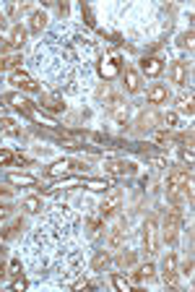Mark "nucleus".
I'll list each match as a JSON object with an SVG mask.
<instances>
[{"label": "nucleus", "instance_id": "obj_1", "mask_svg": "<svg viewBox=\"0 0 195 292\" xmlns=\"http://www.w3.org/2000/svg\"><path fill=\"white\" fill-rule=\"evenodd\" d=\"M24 264L29 272L50 277L52 282H71L84 264L81 217L68 206L50 209L24 243Z\"/></svg>", "mask_w": 195, "mask_h": 292}, {"label": "nucleus", "instance_id": "obj_2", "mask_svg": "<svg viewBox=\"0 0 195 292\" xmlns=\"http://www.w3.org/2000/svg\"><path fill=\"white\" fill-rule=\"evenodd\" d=\"M97 42L84 29L60 24L39 42L34 52V65L50 86L63 89L68 94H81L94 81Z\"/></svg>", "mask_w": 195, "mask_h": 292}, {"label": "nucleus", "instance_id": "obj_3", "mask_svg": "<svg viewBox=\"0 0 195 292\" xmlns=\"http://www.w3.org/2000/svg\"><path fill=\"white\" fill-rule=\"evenodd\" d=\"M188 178H190V170H182V167H175L169 172V178H167V196L172 198V204H175V206H180L182 196H185Z\"/></svg>", "mask_w": 195, "mask_h": 292}, {"label": "nucleus", "instance_id": "obj_4", "mask_svg": "<svg viewBox=\"0 0 195 292\" xmlns=\"http://www.w3.org/2000/svg\"><path fill=\"white\" fill-rule=\"evenodd\" d=\"M180 225H182V212H180V206H172L169 214H167V219H164L162 238L167 243H175L177 240V232H180Z\"/></svg>", "mask_w": 195, "mask_h": 292}, {"label": "nucleus", "instance_id": "obj_5", "mask_svg": "<svg viewBox=\"0 0 195 292\" xmlns=\"http://www.w3.org/2000/svg\"><path fill=\"white\" fill-rule=\"evenodd\" d=\"M71 172H86V165L78 159H63V162H55L52 167H47L50 178H60V175H71Z\"/></svg>", "mask_w": 195, "mask_h": 292}, {"label": "nucleus", "instance_id": "obj_6", "mask_svg": "<svg viewBox=\"0 0 195 292\" xmlns=\"http://www.w3.org/2000/svg\"><path fill=\"white\" fill-rule=\"evenodd\" d=\"M122 243H125V219H117L114 227L109 230V235H107V251L109 253L122 251Z\"/></svg>", "mask_w": 195, "mask_h": 292}, {"label": "nucleus", "instance_id": "obj_7", "mask_svg": "<svg viewBox=\"0 0 195 292\" xmlns=\"http://www.w3.org/2000/svg\"><path fill=\"white\" fill-rule=\"evenodd\" d=\"M120 201H122V193L117 191V188H112V185H109V196L104 198V201H101L99 204V209H97V212H99V217L101 219H107V217H112L114 212H117V206H120Z\"/></svg>", "mask_w": 195, "mask_h": 292}, {"label": "nucleus", "instance_id": "obj_8", "mask_svg": "<svg viewBox=\"0 0 195 292\" xmlns=\"http://www.w3.org/2000/svg\"><path fill=\"white\" fill-rule=\"evenodd\" d=\"M143 245H146V253L148 256L156 253V219L154 217L148 219L146 227H143Z\"/></svg>", "mask_w": 195, "mask_h": 292}, {"label": "nucleus", "instance_id": "obj_9", "mask_svg": "<svg viewBox=\"0 0 195 292\" xmlns=\"http://www.w3.org/2000/svg\"><path fill=\"white\" fill-rule=\"evenodd\" d=\"M162 277H164V285H169V287L177 285V256H175V253H167Z\"/></svg>", "mask_w": 195, "mask_h": 292}, {"label": "nucleus", "instance_id": "obj_10", "mask_svg": "<svg viewBox=\"0 0 195 292\" xmlns=\"http://www.w3.org/2000/svg\"><path fill=\"white\" fill-rule=\"evenodd\" d=\"M10 84L18 86V89H24V91H37V89H39L26 71H13V73H10Z\"/></svg>", "mask_w": 195, "mask_h": 292}, {"label": "nucleus", "instance_id": "obj_11", "mask_svg": "<svg viewBox=\"0 0 195 292\" xmlns=\"http://www.w3.org/2000/svg\"><path fill=\"white\" fill-rule=\"evenodd\" d=\"M133 170L135 167L125 159H109L104 165V172H109V175H133Z\"/></svg>", "mask_w": 195, "mask_h": 292}, {"label": "nucleus", "instance_id": "obj_12", "mask_svg": "<svg viewBox=\"0 0 195 292\" xmlns=\"http://www.w3.org/2000/svg\"><path fill=\"white\" fill-rule=\"evenodd\" d=\"M104 104L112 110V115H114V120H117V123H125V120H128V107L122 104L120 97H109Z\"/></svg>", "mask_w": 195, "mask_h": 292}, {"label": "nucleus", "instance_id": "obj_13", "mask_svg": "<svg viewBox=\"0 0 195 292\" xmlns=\"http://www.w3.org/2000/svg\"><path fill=\"white\" fill-rule=\"evenodd\" d=\"M99 71L104 78H112V76H117L120 73V57L117 55H109L107 60L101 57V65H99Z\"/></svg>", "mask_w": 195, "mask_h": 292}, {"label": "nucleus", "instance_id": "obj_14", "mask_svg": "<svg viewBox=\"0 0 195 292\" xmlns=\"http://www.w3.org/2000/svg\"><path fill=\"white\" fill-rule=\"evenodd\" d=\"M169 76H172V81H175V84L185 86V84H188V63H185V60H175V63H172Z\"/></svg>", "mask_w": 195, "mask_h": 292}, {"label": "nucleus", "instance_id": "obj_15", "mask_svg": "<svg viewBox=\"0 0 195 292\" xmlns=\"http://www.w3.org/2000/svg\"><path fill=\"white\" fill-rule=\"evenodd\" d=\"M42 107H47L50 112H63L65 104L60 94H42Z\"/></svg>", "mask_w": 195, "mask_h": 292}, {"label": "nucleus", "instance_id": "obj_16", "mask_svg": "<svg viewBox=\"0 0 195 292\" xmlns=\"http://www.w3.org/2000/svg\"><path fill=\"white\" fill-rule=\"evenodd\" d=\"M177 110L182 115H193V89L182 91V94L177 97Z\"/></svg>", "mask_w": 195, "mask_h": 292}, {"label": "nucleus", "instance_id": "obj_17", "mask_svg": "<svg viewBox=\"0 0 195 292\" xmlns=\"http://www.w3.org/2000/svg\"><path fill=\"white\" fill-rule=\"evenodd\" d=\"M125 86H128L130 94H135V91L141 89V78H138V73H135L133 68H125Z\"/></svg>", "mask_w": 195, "mask_h": 292}, {"label": "nucleus", "instance_id": "obj_18", "mask_svg": "<svg viewBox=\"0 0 195 292\" xmlns=\"http://www.w3.org/2000/svg\"><path fill=\"white\" fill-rule=\"evenodd\" d=\"M148 102H151V104H162V102H167V86L156 84V86L148 89Z\"/></svg>", "mask_w": 195, "mask_h": 292}, {"label": "nucleus", "instance_id": "obj_19", "mask_svg": "<svg viewBox=\"0 0 195 292\" xmlns=\"http://www.w3.org/2000/svg\"><path fill=\"white\" fill-rule=\"evenodd\" d=\"M162 60H159V57H146V60H143V73L146 76H159V73H162Z\"/></svg>", "mask_w": 195, "mask_h": 292}, {"label": "nucleus", "instance_id": "obj_20", "mask_svg": "<svg viewBox=\"0 0 195 292\" xmlns=\"http://www.w3.org/2000/svg\"><path fill=\"white\" fill-rule=\"evenodd\" d=\"M8 42H10V47H21V44L26 42V29L21 26V24H16L13 31H10V39Z\"/></svg>", "mask_w": 195, "mask_h": 292}, {"label": "nucleus", "instance_id": "obj_21", "mask_svg": "<svg viewBox=\"0 0 195 292\" xmlns=\"http://www.w3.org/2000/svg\"><path fill=\"white\" fill-rule=\"evenodd\" d=\"M151 277H154V266L146 264V266H141V269H135L133 272V282L141 285V282H146V279H151Z\"/></svg>", "mask_w": 195, "mask_h": 292}, {"label": "nucleus", "instance_id": "obj_22", "mask_svg": "<svg viewBox=\"0 0 195 292\" xmlns=\"http://www.w3.org/2000/svg\"><path fill=\"white\" fill-rule=\"evenodd\" d=\"M44 24H47V13H44V10L31 13V21H29V29H31V31H42Z\"/></svg>", "mask_w": 195, "mask_h": 292}, {"label": "nucleus", "instance_id": "obj_23", "mask_svg": "<svg viewBox=\"0 0 195 292\" xmlns=\"http://www.w3.org/2000/svg\"><path fill=\"white\" fill-rule=\"evenodd\" d=\"M10 104H13V107L16 110H21V112H34V107H31V102L29 99H24V97H21V94H13V97H10Z\"/></svg>", "mask_w": 195, "mask_h": 292}, {"label": "nucleus", "instance_id": "obj_24", "mask_svg": "<svg viewBox=\"0 0 195 292\" xmlns=\"http://www.w3.org/2000/svg\"><path fill=\"white\" fill-rule=\"evenodd\" d=\"M156 123L164 128V131H169V128H175L177 118H175V112H162V115H156Z\"/></svg>", "mask_w": 195, "mask_h": 292}, {"label": "nucleus", "instance_id": "obj_25", "mask_svg": "<svg viewBox=\"0 0 195 292\" xmlns=\"http://www.w3.org/2000/svg\"><path fill=\"white\" fill-rule=\"evenodd\" d=\"M0 128H3L8 136H18V125L10 120V118H0Z\"/></svg>", "mask_w": 195, "mask_h": 292}, {"label": "nucleus", "instance_id": "obj_26", "mask_svg": "<svg viewBox=\"0 0 195 292\" xmlns=\"http://www.w3.org/2000/svg\"><path fill=\"white\" fill-rule=\"evenodd\" d=\"M135 259H138V253H135V251H128V253H122L120 256V259H117V266H133L135 264Z\"/></svg>", "mask_w": 195, "mask_h": 292}, {"label": "nucleus", "instance_id": "obj_27", "mask_svg": "<svg viewBox=\"0 0 195 292\" xmlns=\"http://www.w3.org/2000/svg\"><path fill=\"white\" fill-rule=\"evenodd\" d=\"M24 209H26V212H31V214H37V212H42V201L37 196H31V198H26V201H24Z\"/></svg>", "mask_w": 195, "mask_h": 292}, {"label": "nucleus", "instance_id": "obj_28", "mask_svg": "<svg viewBox=\"0 0 195 292\" xmlns=\"http://www.w3.org/2000/svg\"><path fill=\"white\" fill-rule=\"evenodd\" d=\"M112 285L117 287L120 292H130V282H128V279H122L120 274H112Z\"/></svg>", "mask_w": 195, "mask_h": 292}, {"label": "nucleus", "instance_id": "obj_29", "mask_svg": "<svg viewBox=\"0 0 195 292\" xmlns=\"http://www.w3.org/2000/svg\"><path fill=\"white\" fill-rule=\"evenodd\" d=\"M154 123H156V115H143L138 120V131H148V128H154Z\"/></svg>", "mask_w": 195, "mask_h": 292}, {"label": "nucleus", "instance_id": "obj_30", "mask_svg": "<svg viewBox=\"0 0 195 292\" xmlns=\"http://www.w3.org/2000/svg\"><path fill=\"white\" fill-rule=\"evenodd\" d=\"M18 227H21V219H16V222H13V225H10V227H5L3 232H0V238H3V240H8V238H13Z\"/></svg>", "mask_w": 195, "mask_h": 292}, {"label": "nucleus", "instance_id": "obj_31", "mask_svg": "<svg viewBox=\"0 0 195 292\" xmlns=\"http://www.w3.org/2000/svg\"><path fill=\"white\" fill-rule=\"evenodd\" d=\"M107 264H109V253H99L91 266H94V272H99V269H101V266H107Z\"/></svg>", "mask_w": 195, "mask_h": 292}, {"label": "nucleus", "instance_id": "obj_32", "mask_svg": "<svg viewBox=\"0 0 195 292\" xmlns=\"http://www.w3.org/2000/svg\"><path fill=\"white\" fill-rule=\"evenodd\" d=\"M18 157L13 154V151H5V149H0V165H10V162H16Z\"/></svg>", "mask_w": 195, "mask_h": 292}, {"label": "nucleus", "instance_id": "obj_33", "mask_svg": "<svg viewBox=\"0 0 195 292\" xmlns=\"http://www.w3.org/2000/svg\"><path fill=\"white\" fill-rule=\"evenodd\" d=\"M99 227H101V217H99V212H94V214L89 217V230H91V232H97Z\"/></svg>", "mask_w": 195, "mask_h": 292}, {"label": "nucleus", "instance_id": "obj_34", "mask_svg": "<svg viewBox=\"0 0 195 292\" xmlns=\"http://www.w3.org/2000/svg\"><path fill=\"white\" fill-rule=\"evenodd\" d=\"M86 185L91 191H104V188H109V183H101V180H86Z\"/></svg>", "mask_w": 195, "mask_h": 292}, {"label": "nucleus", "instance_id": "obj_35", "mask_svg": "<svg viewBox=\"0 0 195 292\" xmlns=\"http://www.w3.org/2000/svg\"><path fill=\"white\" fill-rule=\"evenodd\" d=\"M10 183H21V185H34L31 178H21V175H10Z\"/></svg>", "mask_w": 195, "mask_h": 292}, {"label": "nucleus", "instance_id": "obj_36", "mask_svg": "<svg viewBox=\"0 0 195 292\" xmlns=\"http://www.w3.org/2000/svg\"><path fill=\"white\" fill-rule=\"evenodd\" d=\"M167 141H169V131H164V128H162V131L156 133V144H167Z\"/></svg>", "mask_w": 195, "mask_h": 292}, {"label": "nucleus", "instance_id": "obj_37", "mask_svg": "<svg viewBox=\"0 0 195 292\" xmlns=\"http://www.w3.org/2000/svg\"><path fill=\"white\" fill-rule=\"evenodd\" d=\"M13 290H16V292H21V290H26V279H24V277H18V279H16V282H13Z\"/></svg>", "mask_w": 195, "mask_h": 292}, {"label": "nucleus", "instance_id": "obj_38", "mask_svg": "<svg viewBox=\"0 0 195 292\" xmlns=\"http://www.w3.org/2000/svg\"><path fill=\"white\" fill-rule=\"evenodd\" d=\"M182 44H185L188 50H193V29H190V31L185 34V37H182Z\"/></svg>", "mask_w": 195, "mask_h": 292}, {"label": "nucleus", "instance_id": "obj_39", "mask_svg": "<svg viewBox=\"0 0 195 292\" xmlns=\"http://www.w3.org/2000/svg\"><path fill=\"white\" fill-rule=\"evenodd\" d=\"M10 214H13V206H0V219H5Z\"/></svg>", "mask_w": 195, "mask_h": 292}, {"label": "nucleus", "instance_id": "obj_40", "mask_svg": "<svg viewBox=\"0 0 195 292\" xmlns=\"http://www.w3.org/2000/svg\"><path fill=\"white\" fill-rule=\"evenodd\" d=\"M91 285L86 282V279H78V282H73V290H89Z\"/></svg>", "mask_w": 195, "mask_h": 292}, {"label": "nucleus", "instance_id": "obj_41", "mask_svg": "<svg viewBox=\"0 0 195 292\" xmlns=\"http://www.w3.org/2000/svg\"><path fill=\"white\" fill-rule=\"evenodd\" d=\"M21 63V55H10L8 57V68H13V65H18Z\"/></svg>", "mask_w": 195, "mask_h": 292}, {"label": "nucleus", "instance_id": "obj_42", "mask_svg": "<svg viewBox=\"0 0 195 292\" xmlns=\"http://www.w3.org/2000/svg\"><path fill=\"white\" fill-rule=\"evenodd\" d=\"M182 272H185L188 277H193V261L188 259V264H185V269H182Z\"/></svg>", "mask_w": 195, "mask_h": 292}, {"label": "nucleus", "instance_id": "obj_43", "mask_svg": "<svg viewBox=\"0 0 195 292\" xmlns=\"http://www.w3.org/2000/svg\"><path fill=\"white\" fill-rule=\"evenodd\" d=\"M8 47H10V42H8V39H3V37H0V52H5Z\"/></svg>", "mask_w": 195, "mask_h": 292}, {"label": "nucleus", "instance_id": "obj_44", "mask_svg": "<svg viewBox=\"0 0 195 292\" xmlns=\"http://www.w3.org/2000/svg\"><path fill=\"white\" fill-rule=\"evenodd\" d=\"M5 68H8V57H3V55H0V73H3Z\"/></svg>", "mask_w": 195, "mask_h": 292}, {"label": "nucleus", "instance_id": "obj_45", "mask_svg": "<svg viewBox=\"0 0 195 292\" xmlns=\"http://www.w3.org/2000/svg\"><path fill=\"white\" fill-rule=\"evenodd\" d=\"M3 274H5V266H3V264H0V279H3Z\"/></svg>", "mask_w": 195, "mask_h": 292}, {"label": "nucleus", "instance_id": "obj_46", "mask_svg": "<svg viewBox=\"0 0 195 292\" xmlns=\"http://www.w3.org/2000/svg\"><path fill=\"white\" fill-rule=\"evenodd\" d=\"M0 24H3V18H0Z\"/></svg>", "mask_w": 195, "mask_h": 292}]
</instances>
